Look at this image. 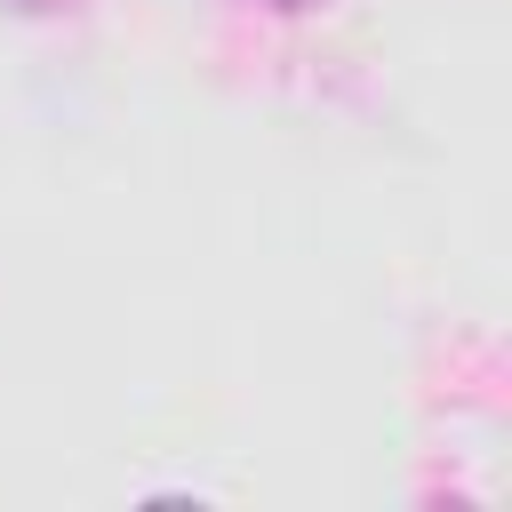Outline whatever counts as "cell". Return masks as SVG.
I'll return each mask as SVG.
<instances>
[{
  "mask_svg": "<svg viewBox=\"0 0 512 512\" xmlns=\"http://www.w3.org/2000/svg\"><path fill=\"white\" fill-rule=\"evenodd\" d=\"M0 8H16V16H64V8H80V0H0Z\"/></svg>",
  "mask_w": 512,
  "mask_h": 512,
  "instance_id": "6da1fadb",
  "label": "cell"
},
{
  "mask_svg": "<svg viewBox=\"0 0 512 512\" xmlns=\"http://www.w3.org/2000/svg\"><path fill=\"white\" fill-rule=\"evenodd\" d=\"M272 16H320V8H336V0H264Z\"/></svg>",
  "mask_w": 512,
  "mask_h": 512,
  "instance_id": "7a4b0ae2",
  "label": "cell"
}]
</instances>
